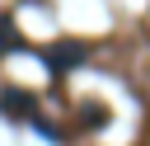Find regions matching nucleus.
<instances>
[{
  "mask_svg": "<svg viewBox=\"0 0 150 146\" xmlns=\"http://www.w3.org/2000/svg\"><path fill=\"white\" fill-rule=\"evenodd\" d=\"M80 57H84V52H80V47H70V42H61V47H56V52H52V71H70V66H75V61H80Z\"/></svg>",
  "mask_w": 150,
  "mask_h": 146,
  "instance_id": "1",
  "label": "nucleus"
},
{
  "mask_svg": "<svg viewBox=\"0 0 150 146\" xmlns=\"http://www.w3.org/2000/svg\"><path fill=\"white\" fill-rule=\"evenodd\" d=\"M9 47H19V33H14L9 19H0V52H9Z\"/></svg>",
  "mask_w": 150,
  "mask_h": 146,
  "instance_id": "2",
  "label": "nucleus"
},
{
  "mask_svg": "<svg viewBox=\"0 0 150 146\" xmlns=\"http://www.w3.org/2000/svg\"><path fill=\"white\" fill-rule=\"evenodd\" d=\"M5 108H14V113H28V94L9 89V94H5Z\"/></svg>",
  "mask_w": 150,
  "mask_h": 146,
  "instance_id": "3",
  "label": "nucleus"
}]
</instances>
